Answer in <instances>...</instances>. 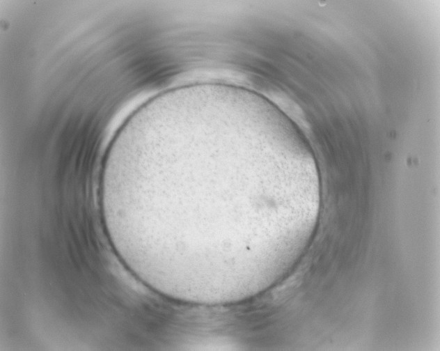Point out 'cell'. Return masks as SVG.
Masks as SVG:
<instances>
[{
	"label": "cell",
	"mask_w": 440,
	"mask_h": 351,
	"mask_svg": "<svg viewBox=\"0 0 440 351\" xmlns=\"http://www.w3.org/2000/svg\"><path fill=\"white\" fill-rule=\"evenodd\" d=\"M134 178L164 252L220 266L256 258L282 241L303 172L273 128L204 113L172 122L143 142Z\"/></svg>",
	"instance_id": "cell-1"
}]
</instances>
